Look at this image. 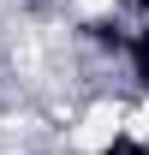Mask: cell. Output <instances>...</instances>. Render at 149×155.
Segmentation results:
<instances>
[{
	"label": "cell",
	"instance_id": "cell-1",
	"mask_svg": "<svg viewBox=\"0 0 149 155\" xmlns=\"http://www.w3.org/2000/svg\"><path fill=\"white\" fill-rule=\"evenodd\" d=\"M131 66H137V84H149V24L131 36Z\"/></svg>",
	"mask_w": 149,
	"mask_h": 155
},
{
	"label": "cell",
	"instance_id": "cell-2",
	"mask_svg": "<svg viewBox=\"0 0 149 155\" xmlns=\"http://www.w3.org/2000/svg\"><path fill=\"white\" fill-rule=\"evenodd\" d=\"M108 155H143V149H137L131 137H113V143H108Z\"/></svg>",
	"mask_w": 149,
	"mask_h": 155
},
{
	"label": "cell",
	"instance_id": "cell-3",
	"mask_svg": "<svg viewBox=\"0 0 149 155\" xmlns=\"http://www.w3.org/2000/svg\"><path fill=\"white\" fill-rule=\"evenodd\" d=\"M137 6H143V12H149V0H137Z\"/></svg>",
	"mask_w": 149,
	"mask_h": 155
}]
</instances>
